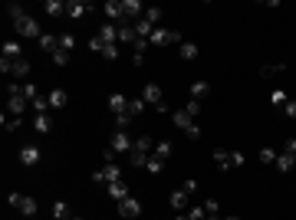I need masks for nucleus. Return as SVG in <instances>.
<instances>
[{
	"label": "nucleus",
	"mask_w": 296,
	"mask_h": 220,
	"mask_svg": "<svg viewBox=\"0 0 296 220\" xmlns=\"http://www.w3.org/2000/svg\"><path fill=\"white\" fill-rule=\"evenodd\" d=\"M26 95H24V89H20V82H14V86H7V109H10V115L14 118H20L26 112Z\"/></svg>",
	"instance_id": "f257e3e1"
},
{
	"label": "nucleus",
	"mask_w": 296,
	"mask_h": 220,
	"mask_svg": "<svg viewBox=\"0 0 296 220\" xmlns=\"http://www.w3.org/2000/svg\"><path fill=\"white\" fill-rule=\"evenodd\" d=\"M7 204L16 207L24 217H36V201H33V197H26V194H7Z\"/></svg>",
	"instance_id": "f03ea898"
},
{
	"label": "nucleus",
	"mask_w": 296,
	"mask_h": 220,
	"mask_svg": "<svg viewBox=\"0 0 296 220\" xmlns=\"http://www.w3.org/2000/svg\"><path fill=\"white\" fill-rule=\"evenodd\" d=\"M142 99H145V105H155L158 112H168V105H164V95H162V86H155V82H148V86L142 89Z\"/></svg>",
	"instance_id": "7ed1b4c3"
},
{
	"label": "nucleus",
	"mask_w": 296,
	"mask_h": 220,
	"mask_svg": "<svg viewBox=\"0 0 296 220\" xmlns=\"http://www.w3.org/2000/svg\"><path fill=\"white\" fill-rule=\"evenodd\" d=\"M14 30H16V36H43V30H40V23L33 20V16H20V20H14Z\"/></svg>",
	"instance_id": "20e7f679"
},
{
	"label": "nucleus",
	"mask_w": 296,
	"mask_h": 220,
	"mask_svg": "<svg viewBox=\"0 0 296 220\" xmlns=\"http://www.w3.org/2000/svg\"><path fill=\"white\" fill-rule=\"evenodd\" d=\"M172 122H174V125L181 128V132H188L191 138H201V128H198L194 122H191V115H188L184 109H181V112H174V115H172Z\"/></svg>",
	"instance_id": "39448f33"
},
{
	"label": "nucleus",
	"mask_w": 296,
	"mask_h": 220,
	"mask_svg": "<svg viewBox=\"0 0 296 220\" xmlns=\"http://www.w3.org/2000/svg\"><path fill=\"white\" fill-rule=\"evenodd\" d=\"M109 142H112V151H116V155H118V151H132L135 138H132V135H128V132H125V128H116V132H112V138H109Z\"/></svg>",
	"instance_id": "423d86ee"
},
{
	"label": "nucleus",
	"mask_w": 296,
	"mask_h": 220,
	"mask_svg": "<svg viewBox=\"0 0 296 220\" xmlns=\"http://www.w3.org/2000/svg\"><path fill=\"white\" fill-rule=\"evenodd\" d=\"M92 181L96 184H116V181H122V171H118L116 165H106V168H99V171L92 174Z\"/></svg>",
	"instance_id": "0eeeda50"
},
{
	"label": "nucleus",
	"mask_w": 296,
	"mask_h": 220,
	"mask_svg": "<svg viewBox=\"0 0 296 220\" xmlns=\"http://www.w3.org/2000/svg\"><path fill=\"white\" fill-rule=\"evenodd\" d=\"M122 13H125L128 23H138L142 16H145V7H142L138 0H122Z\"/></svg>",
	"instance_id": "6e6552de"
},
{
	"label": "nucleus",
	"mask_w": 296,
	"mask_h": 220,
	"mask_svg": "<svg viewBox=\"0 0 296 220\" xmlns=\"http://www.w3.org/2000/svg\"><path fill=\"white\" fill-rule=\"evenodd\" d=\"M92 3H89V0H86V3H82V0H72V3H66V16H72V20H82V16H89V13H92Z\"/></svg>",
	"instance_id": "1a4fd4ad"
},
{
	"label": "nucleus",
	"mask_w": 296,
	"mask_h": 220,
	"mask_svg": "<svg viewBox=\"0 0 296 220\" xmlns=\"http://www.w3.org/2000/svg\"><path fill=\"white\" fill-rule=\"evenodd\" d=\"M102 10H106V16H109V23H122V20H125V13H122V0H106V7H102Z\"/></svg>",
	"instance_id": "9d476101"
},
{
	"label": "nucleus",
	"mask_w": 296,
	"mask_h": 220,
	"mask_svg": "<svg viewBox=\"0 0 296 220\" xmlns=\"http://www.w3.org/2000/svg\"><path fill=\"white\" fill-rule=\"evenodd\" d=\"M118 43H128V46H135V43H138L135 23H128V20H122V23H118Z\"/></svg>",
	"instance_id": "9b49d317"
},
{
	"label": "nucleus",
	"mask_w": 296,
	"mask_h": 220,
	"mask_svg": "<svg viewBox=\"0 0 296 220\" xmlns=\"http://www.w3.org/2000/svg\"><path fill=\"white\" fill-rule=\"evenodd\" d=\"M96 36H99L106 46H116V43H118V26H116V23H106V26H99V33H96Z\"/></svg>",
	"instance_id": "f8f14e48"
},
{
	"label": "nucleus",
	"mask_w": 296,
	"mask_h": 220,
	"mask_svg": "<svg viewBox=\"0 0 296 220\" xmlns=\"http://www.w3.org/2000/svg\"><path fill=\"white\" fill-rule=\"evenodd\" d=\"M40 148L36 145H26V148H20V165H26V168H33V165H40Z\"/></svg>",
	"instance_id": "ddd939ff"
},
{
	"label": "nucleus",
	"mask_w": 296,
	"mask_h": 220,
	"mask_svg": "<svg viewBox=\"0 0 296 220\" xmlns=\"http://www.w3.org/2000/svg\"><path fill=\"white\" fill-rule=\"evenodd\" d=\"M118 214H122V217H138L142 204L135 201V197H125V201H118Z\"/></svg>",
	"instance_id": "4468645a"
},
{
	"label": "nucleus",
	"mask_w": 296,
	"mask_h": 220,
	"mask_svg": "<svg viewBox=\"0 0 296 220\" xmlns=\"http://www.w3.org/2000/svg\"><path fill=\"white\" fill-rule=\"evenodd\" d=\"M40 49L53 56L56 49H60V33H43V36H40Z\"/></svg>",
	"instance_id": "2eb2a0df"
},
{
	"label": "nucleus",
	"mask_w": 296,
	"mask_h": 220,
	"mask_svg": "<svg viewBox=\"0 0 296 220\" xmlns=\"http://www.w3.org/2000/svg\"><path fill=\"white\" fill-rule=\"evenodd\" d=\"M109 109H112V115H125L128 99H125V95H118V92H112V95H109Z\"/></svg>",
	"instance_id": "dca6fc26"
},
{
	"label": "nucleus",
	"mask_w": 296,
	"mask_h": 220,
	"mask_svg": "<svg viewBox=\"0 0 296 220\" xmlns=\"http://www.w3.org/2000/svg\"><path fill=\"white\" fill-rule=\"evenodd\" d=\"M168 204H172V211H178V214H184V207H188V194L184 191H172V197H168Z\"/></svg>",
	"instance_id": "f3484780"
},
{
	"label": "nucleus",
	"mask_w": 296,
	"mask_h": 220,
	"mask_svg": "<svg viewBox=\"0 0 296 220\" xmlns=\"http://www.w3.org/2000/svg\"><path fill=\"white\" fill-rule=\"evenodd\" d=\"M10 76L26 79V76H30V63H26V59H10Z\"/></svg>",
	"instance_id": "a211bd4d"
},
{
	"label": "nucleus",
	"mask_w": 296,
	"mask_h": 220,
	"mask_svg": "<svg viewBox=\"0 0 296 220\" xmlns=\"http://www.w3.org/2000/svg\"><path fill=\"white\" fill-rule=\"evenodd\" d=\"M273 165H276V171L286 174V171H293V168H296V158L290 155V151H283V155H276V161H273Z\"/></svg>",
	"instance_id": "6ab92c4d"
},
{
	"label": "nucleus",
	"mask_w": 296,
	"mask_h": 220,
	"mask_svg": "<svg viewBox=\"0 0 296 220\" xmlns=\"http://www.w3.org/2000/svg\"><path fill=\"white\" fill-rule=\"evenodd\" d=\"M4 59H24V49H20L16 39H7V43H4Z\"/></svg>",
	"instance_id": "aec40b11"
},
{
	"label": "nucleus",
	"mask_w": 296,
	"mask_h": 220,
	"mask_svg": "<svg viewBox=\"0 0 296 220\" xmlns=\"http://www.w3.org/2000/svg\"><path fill=\"white\" fill-rule=\"evenodd\" d=\"M109 197L112 201H125V197H128V188H125V181H116V184H109Z\"/></svg>",
	"instance_id": "412c9836"
},
{
	"label": "nucleus",
	"mask_w": 296,
	"mask_h": 220,
	"mask_svg": "<svg viewBox=\"0 0 296 220\" xmlns=\"http://www.w3.org/2000/svg\"><path fill=\"white\" fill-rule=\"evenodd\" d=\"M148 46H152V43H148V39H138V43H135V46H132V59H135V63H145V53H148Z\"/></svg>",
	"instance_id": "4be33fe9"
},
{
	"label": "nucleus",
	"mask_w": 296,
	"mask_h": 220,
	"mask_svg": "<svg viewBox=\"0 0 296 220\" xmlns=\"http://www.w3.org/2000/svg\"><path fill=\"white\" fill-rule=\"evenodd\" d=\"M135 33H138V39H152V33H155V23H148L145 16H142L138 23H135Z\"/></svg>",
	"instance_id": "5701e85b"
},
{
	"label": "nucleus",
	"mask_w": 296,
	"mask_h": 220,
	"mask_svg": "<svg viewBox=\"0 0 296 220\" xmlns=\"http://www.w3.org/2000/svg\"><path fill=\"white\" fill-rule=\"evenodd\" d=\"M70 217H72L70 204H66V201H56L53 204V220H70Z\"/></svg>",
	"instance_id": "b1692460"
},
{
	"label": "nucleus",
	"mask_w": 296,
	"mask_h": 220,
	"mask_svg": "<svg viewBox=\"0 0 296 220\" xmlns=\"http://www.w3.org/2000/svg\"><path fill=\"white\" fill-rule=\"evenodd\" d=\"M46 99H50V109H62V105L70 102V99H66V92H62V89H53V92H50Z\"/></svg>",
	"instance_id": "393cba45"
},
{
	"label": "nucleus",
	"mask_w": 296,
	"mask_h": 220,
	"mask_svg": "<svg viewBox=\"0 0 296 220\" xmlns=\"http://www.w3.org/2000/svg\"><path fill=\"white\" fill-rule=\"evenodd\" d=\"M214 161H218V168H220V171L234 168V161H230V151H224V148H218V151H214Z\"/></svg>",
	"instance_id": "a878e982"
},
{
	"label": "nucleus",
	"mask_w": 296,
	"mask_h": 220,
	"mask_svg": "<svg viewBox=\"0 0 296 220\" xmlns=\"http://www.w3.org/2000/svg\"><path fill=\"white\" fill-rule=\"evenodd\" d=\"M128 158H132V168H148V158H152V155H148V151H128Z\"/></svg>",
	"instance_id": "bb28decb"
},
{
	"label": "nucleus",
	"mask_w": 296,
	"mask_h": 220,
	"mask_svg": "<svg viewBox=\"0 0 296 220\" xmlns=\"http://www.w3.org/2000/svg\"><path fill=\"white\" fill-rule=\"evenodd\" d=\"M33 128H36L40 135H46L50 128H53V122H50V115H33Z\"/></svg>",
	"instance_id": "cd10ccee"
},
{
	"label": "nucleus",
	"mask_w": 296,
	"mask_h": 220,
	"mask_svg": "<svg viewBox=\"0 0 296 220\" xmlns=\"http://www.w3.org/2000/svg\"><path fill=\"white\" fill-rule=\"evenodd\" d=\"M43 10H46L50 16H62V13H66V3H60V0H46Z\"/></svg>",
	"instance_id": "c85d7f7f"
},
{
	"label": "nucleus",
	"mask_w": 296,
	"mask_h": 220,
	"mask_svg": "<svg viewBox=\"0 0 296 220\" xmlns=\"http://www.w3.org/2000/svg\"><path fill=\"white\" fill-rule=\"evenodd\" d=\"M142 112H145V99H128V109H125V115L135 118V115H142Z\"/></svg>",
	"instance_id": "c756f323"
},
{
	"label": "nucleus",
	"mask_w": 296,
	"mask_h": 220,
	"mask_svg": "<svg viewBox=\"0 0 296 220\" xmlns=\"http://www.w3.org/2000/svg\"><path fill=\"white\" fill-rule=\"evenodd\" d=\"M283 72H286V66H283V63H270V66H264V69H260V76L270 79V76H283Z\"/></svg>",
	"instance_id": "7c9ffc66"
},
{
	"label": "nucleus",
	"mask_w": 296,
	"mask_h": 220,
	"mask_svg": "<svg viewBox=\"0 0 296 220\" xmlns=\"http://www.w3.org/2000/svg\"><path fill=\"white\" fill-rule=\"evenodd\" d=\"M132 148H135V151H148V155H152V151H155V145H152V138H148V135H138Z\"/></svg>",
	"instance_id": "2f4dec72"
},
{
	"label": "nucleus",
	"mask_w": 296,
	"mask_h": 220,
	"mask_svg": "<svg viewBox=\"0 0 296 220\" xmlns=\"http://www.w3.org/2000/svg\"><path fill=\"white\" fill-rule=\"evenodd\" d=\"M208 92H210V86H208V82H204V79H198L194 86H191V99H204V95H208Z\"/></svg>",
	"instance_id": "473e14b6"
},
{
	"label": "nucleus",
	"mask_w": 296,
	"mask_h": 220,
	"mask_svg": "<svg viewBox=\"0 0 296 220\" xmlns=\"http://www.w3.org/2000/svg\"><path fill=\"white\" fill-rule=\"evenodd\" d=\"M33 112H36V115H46L50 112V99L46 95H36V99H33Z\"/></svg>",
	"instance_id": "72a5a7b5"
},
{
	"label": "nucleus",
	"mask_w": 296,
	"mask_h": 220,
	"mask_svg": "<svg viewBox=\"0 0 296 220\" xmlns=\"http://www.w3.org/2000/svg\"><path fill=\"white\" fill-rule=\"evenodd\" d=\"M145 171H152V174H158V171H164V158H158V155H152L148 158V168Z\"/></svg>",
	"instance_id": "f704fd0d"
},
{
	"label": "nucleus",
	"mask_w": 296,
	"mask_h": 220,
	"mask_svg": "<svg viewBox=\"0 0 296 220\" xmlns=\"http://www.w3.org/2000/svg\"><path fill=\"white\" fill-rule=\"evenodd\" d=\"M72 46H76V36H72V33H60V49H66V53H70Z\"/></svg>",
	"instance_id": "c9c22d12"
},
{
	"label": "nucleus",
	"mask_w": 296,
	"mask_h": 220,
	"mask_svg": "<svg viewBox=\"0 0 296 220\" xmlns=\"http://www.w3.org/2000/svg\"><path fill=\"white\" fill-rule=\"evenodd\" d=\"M145 20L158 26V20H162V7H145Z\"/></svg>",
	"instance_id": "e433bc0d"
},
{
	"label": "nucleus",
	"mask_w": 296,
	"mask_h": 220,
	"mask_svg": "<svg viewBox=\"0 0 296 220\" xmlns=\"http://www.w3.org/2000/svg\"><path fill=\"white\" fill-rule=\"evenodd\" d=\"M20 89H24V95H26V102H30L33 105V99H36V86H33V82H20Z\"/></svg>",
	"instance_id": "4c0bfd02"
},
{
	"label": "nucleus",
	"mask_w": 296,
	"mask_h": 220,
	"mask_svg": "<svg viewBox=\"0 0 296 220\" xmlns=\"http://www.w3.org/2000/svg\"><path fill=\"white\" fill-rule=\"evenodd\" d=\"M181 56L184 59H198V46L194 43H181Z\"/></svg>",
	"instance_id": "58836bf2"
},
{
	"label": "nucleus",
	"mask_w": 296,
	"mask_h": 220,
	"mask_svg": "<svg viewBox=\"0 0 296 220\" xmlns=\"http://www.w3.org/2000/svg\"><path fill=\"white\" fill-rule=\"evenodd\" d=\"M152 155H158V158H168V155H172V142H158Z\"/></svg>",
	"instance_id": "ea45409f"
},
{
	"label": "nucleus",
	"mask_w": 296,
	"mask_h": 220,
	"mask_svg": "<svg viewBox=\"0 0 296 220\" xmlns=\"http://www.w3.org/2000/svg\"><path fill=\"white\" fill-rule=\"evenodd\" d=\"M7 16H10V20H20V16H26V13H24L20 3H7Z\"/></svg>",
	"instance_id": "a19ab883"
},
{
	"label": "nucleus",
	"mask_w": 296,
	"mask_h": 220,
	"mask_svg": "<svg viewBox=\"0 0 296 220\" xmlns=\"http://www.w3.org/2000/svg\"><path fill=\"white\" fill-rule=\"evenodd\" d=\"M53 63L56 66H66V63H70V53H66V49H56V53H53Z\"/></svg>",
	"instance_id": "79ce46f5"
},
{
	"label": "nucleus",
	"mask_w": 296,
	"mask_h": 220,
	"mask_svg": "<svg viewBox=\"0 0 296 220\" xmlns=\"http://www.w3.org/2000/svg\"><path fill=\"white\" fill-rule=\"evenodd\" d=\"M260 161H264V165H273V161H276V151H273V148H264V151H260Z\"/></svg>",
	"instance_id": "37998d69"
},
{
	"label": "nucleus",
	"mask_w": 296,
	"mask_h": 220,
	"mask_svg": "<svg viewBox=\"0 0 296 220\" xmlns=\"http://www.w3.org/2000/svg\"><path fill=\"white\" fill-rule=\"evenodd\" d=\"M102 56H106L109 63H116L118 59V46H102Z\"/></svg>",
	"instance_id": "c03bdc74"
},
{
	"label": "nucleus",
	"mask_w": 296,
	"mask_h": 220,
	"mask_svg": "<svg viewBox=\"0 0 296 220\" xmlns=\"http://www.w3.org/2000/svg\"><path fill=\"white\" fill-rule=\"evenodd\" d=\"M204 217H208L204 207H191V214H188V220H204Z\"/></svg>",
	"instance_id": "a18cd8bd"
},
{
	"label": "nucleus",
	"mask_w": 296,
	"mask_h": 220,
	"mask_svg": "<svg viewBox=\"0 0 296 220\" xmlns=\"http://www.w3.org/2000/svg\"><path fill=\"white\" fill-rule=\"evenodd\" d=\"M286 102H290V99H286V92H280V89H276V92H273V105H280V109H283Z\"/></svg>",
	"instance_id": "49530a36"
},
{
	"label": "nucleus",
	"mask_w": 296,
	"mask_h": 220,
	"mask_svg": "<svg viewBox=\"0 0 296 220\" xmlns=\"http://www.w3.org/2000/svg\"><path fill=\"white\" fill-rule=\"evenodd\" d=\"M4 128H7V132H16V128H20V118H7L4 115Z\"/></svg>",
	"instance_id": "de8ad7c7"
},
{
	"label": "nucleus",
	"mask_w": 296,
	"mask_h": 220,
	"mask_svg": "<svg viewBox=\"0 0 296 220\" xmlns=\"http://www.w3.org/2000/svg\"><path fill=\"white\" fill-rule=\"evenodd\" d=\"M181 191H184V194H194V191H198V181H194V178H188V181L181 184Z\"/></svg>",
	"instance_id": "09e8293b"
},
{
	"label": "nucleus",
	"mask_w": 296,
	"mask_h": 220,
	"mask_svg": "<svg viewBox=\"0 0 296 220\" xmlns=\"http://www.w3.org/2000/svg\"><path fill=\"white\" fill-rule=\"evenodd\" d=\"M184 112H188V115H198V112H201V105H198V99H191V102L184 105Z\"/></svg>",
	"instance_id": "8fccbe9b"
},
{
	"label": "nucleus",
	"mask_w": 296,
	"mask_h": 220,
	"mask_svg": "<svg viewBox=\"0 0 296 220\" xmlns=\"http://www.w3.org/2000/svg\"><path fill=\"white\" fill-rule=\"evenodd\" d=\"M89 46H92V53H102V46H106V43H102L99 36H92V39H89Z\"/></svg>",
	"instance_id": "3c124183"
},
{
	"label": "nucleus",
	"mask_w": 296,
	"mask_h": 220,
	"mask_svg": "<svg viewBox=\"0 0 296 220\" xmlns=\"http://www.w3.org/2000/svg\"><path fill=\"white\" fill-rule=\"evenodd\" d=\"M204 211H208V214H218V201H214V197H210V201H204Z\"/></svg>",
	"instance_id": "603ef678"
},
{
	"label": "nucleus",
	"mask_w": 296,
	"mask_h": 220,
	"mask_svg": "<svg viewBox=\"0 0 296 220\" xmlns=\"http://www.w3.org/2000/svg\"><path fill=\"white\" fill-rule=\"evenodd\" d=\"M230 161H234V168H240L244 165V155H240V151H230Z\"/></svg>",
	"instance_id": "864d4df0"
},
{
	"label": "nucleus",
	"mask_w": 296,
	"mask_h": 220,
	"mask_svg": "<svg viewBox=\"0 0 296 220\" xmlns=\"http://www.w3.org/2000/svg\"><path fill=\"white\" fill-rule=\"evenodd\" d=\"M283 112H286L290 118H296V102H286V105H283Z\"/></svg>",
	"instance_id": "5fc2aeb1"
},
{
	"label": "nucleus",
	"mask_w": 296,
	"mask_h": 220,
	"mask_svg": "<svg viewBox=\"0 0 296 220\" xmlns=\"http://www.w3.org/2000/svg\"><path fill=\"white\" fill-rule=\"evenodd\" d=\"M174 220H188V214H178V217H174Z\"/></svg>",
	"instance_id": "6e6d98bb"
},
{
	"label": "nucleus",
	"mask_w": 296,
	"mask_h": 220,
	"mask_svg": "<svg viewBox=\"0 0 296 220\" xmlns=\"http://www.w3.org/2000/svg\"><path fill=\"white\" fill-rule=\"evenodd\" d=\"M220 220H240V217H220Z\"/></svg>",
	"instance_id": "4d7b16f0"
},
{
	"label": "nucleus",
	"mask_w": 296,
	"mask_h": 220,
	"mask_svg": "<svg viewBox=\"0 0 296 220\" xmlns=\"http://www.w3.org/2000/svg\"><path fill=\"white\" fill-rule=\"evenodd\" d=\"M70 220H82V217H70Z\"/></svg>",
	"instance_id": "13d9d810"
},
{
	"label": "nucleus",
	"mask_w": 296,
	"mask_h": 220,
	"mask_svg": "<svg viewBox=\"0 0 296 220\" xmlns=\"http://www.w3.org/2000/svg\"><path fill=\"white\" fill-rule=\"evenodd\" d=\"M293 158H296V155H293Z\"/></svg>",
	"instance_id": "bf43d9fd"
},
{
	"label": "nucleus",
	"mask_w": 296,
	"mask_h": 220,
	"mask_svg": "<svg viewBox=\"0 0 296 220\" xmlns=\"http://www.w3.org/2000/svg\"><path fill=\"white\" fill-rule=\"evenodd\" d=\"M30 220H33V217H30Z\"/></svg>",
	"instance_id": "052dcab7"
}]
</instances>
